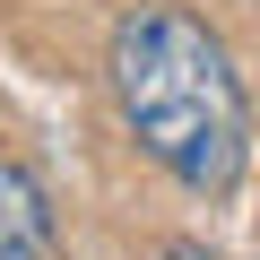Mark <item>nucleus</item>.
<instances>
[{
	"mask_svg": "<svg viewBox=\"0 0 260 260\" xmlns=\"http://www.w3.org/2000/svg\"><path fill=\"white\" fill-rule=\"evenodd\" d=\"M113 104L182 191L200 200H225L243 182V156H251V104H243V78L225 61V44L182 9V0H139L121 26H113Z\"/></svg>",
	"mask_w": 260,
	"mask_h": 260,
	"instance_id": "obj_1",
	"label": "nucleus"
},
{
	"mask_svg": "<svg viewBox=\"0 0 260 260\" xmlns=\"http://www.w3.org/2000/svg\"><path fill=\"white\" fill-rule=\"evenodd\" d=\"M52 251V200L26 165H0V260H44Z\"/></svg>",
	"mask_w": 260,
	"mask_h": 260,
	"instance_id": "obj_2",
	"label": "nucleus"
},
{
	"mask_svg": "<svg viewBox=\"0 0 260 260\" xmlns=\"http://www.w3.org/2000/svg\"><path fill=\"white\" fill-rule=\"evenodd\" d=\"M156 260H217V251H200V243H156Z\"/></svg>",
	"mask_w": 260,
	"mask_h": 260,
	"instance_id": "obj_3",
	"label": "nucleus"
}]
</instances>
